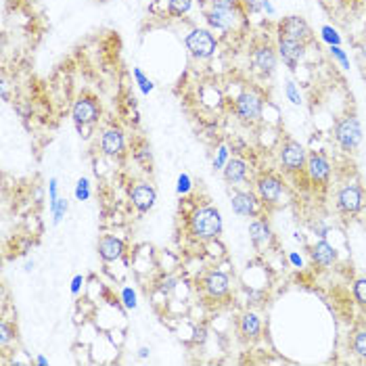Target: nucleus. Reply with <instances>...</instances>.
I'll list each match as a JSON object with an SVG mask.
<instances>
[{"instance_id": "nucleus-1", "label": "nucleus", "mask_w": 366, "mask_h": 366, "mask_svg": "<svg viewBox=\"0 0 366 366\" xmlns=\"http://www.w3.org/2000/svg\"><path fill=\"white\" fill-rule=\"evenodd\" d=\"M189 233L199 241H212L222 235V216L216 207H197L189 218Z\"/></svg>"}, {"instance_id": "nucleus-2", "label": "nucleus", "mask_w": 366, "mask_h": 366, "mask_svg": "<svg viewBox=\"0 0 366 366\" xmlns=\"http://www.w3.org/2000/svg\"><path fill=\"white\" fill-rule=\"evenodd\" d=\"M335 140L342 147V151L352 153L363 142V126L356 115H346L335 126Z\"/></svg>"}, {"instance_id": "nucleus-3", "label": "nucleus", "mask_w": 366, "mask_h": 366, "mask_svg": "<svg viewBox=\"0 0 366 366\" xmlns=\"http://www.w3.org/2000/svg\"><path fill=\"white\" fill-rule=\"evenodd\" d=\"M279 159H281V166L287 174H300L306 170V163H308V153L304 149V145H300L298 140L293 138H287L283 145H281V151H279Z\"/></svg>"}, {"instance_id": "nucleus-4", "label": "nucleus", "mask_w": 366, "mask_h": 366, "mask_svg": "<svg viewBox=\"0 0 366 366\" xmlns=\"http://www.w3.org/2000/svg\"><path fill=\"white\" fill-rule=\"evenodd\" d=\"M262 109H264V98L256 90H245L235 101V113L243 124L258 122L262 117Z\"/></svg>"}, {"instance_id": "nucleus-5", "label": "nucleus", "mask_w": 366, "mask_h": 366, "mask_svg": "<svg viewBox=\"0 0 366 366\" xmlns=\"http://www.w3.org/2000/svg\"><path fill=\"white\" fill-rule=\"evenodd\" d=\"M186 48H189V52L195 57V59H201V61H205V59H212L214 57V52H216V38L212 36V31L210 29H201V27H195L189 36H186Z\"/></svg>"}, {"instance_id": "nucleus-6", "label": "nucleus", "mask_w": 366, "mask_h": 366, "mask_svg": "<svg viewBox=\"0 0 366 366\" xmlns=\"http://www.w3.org/2000/svg\"><path fill=\"white\" fill-rule=\"evenodd\" d=\"M71 117L78 126H92L101 117V103L92 94H82L71 107Z\"/></svg>"}, {"instance_id": "nucleus-7", "label": "nucleus", "mask_w": 366, "mask_h": 366, "mask_svg": "<svg viewBox=\"0 0 366 366\" xmlns=\"http://www.w3.org/2000/svg\"><path fill=\"white\" fill-rule=\"evenodd\" d=\"M279 38H289V40L308 44V42L314 40V34H312V29H310V25L304 17L289 15L279 23Z\"/></svg>"}, {"instance_id": "nucleus-8", "label": "nucleus", "mask_w": 366, "mask_h": 366, "mask_svg": "<svg viewBox=\"0 0 366 366\" xmlns=\"http://www.w3.org/2000/svg\"><path fill=\"white\" fill-rule=\"evenodd\" d=\"M256 189H258V197L262 199V203H264L266 207L279 205V203H281V197H283V191H285L281 176L270 174V172H268V174H262V176L258 178Z\"/></svg>"}, {"instance_id": "nucleus-9", "label": "nucleus", "mask_w": 366, "mask_h": 366, "mask_svg": "<svg viewBox=\"0 0 366 366\" xmlns=\"http://www.w3.org/2000/svg\"><path fill=\"white\" fill-rule=\"evenodd\" d=\"M230 203H233L235 214L243 218H258L264 207L262 199L251 191H235L230 197Z\"/></svg>"}, {"instance_id": "nucleus-10", "label": "nucleus", "mask_w": 366, "mask_h": 366, "mask_svg": "<svg viewBox=\"0 0 366 366\" xmlns=\"http://www.w3.org/2000/svg\"><path fill=\"white\" fill-rule=\"evenodd\" d=\"M365 205V191L358 184H344L337 193V207L348 216H356Z\"/></svg>"}, {"instance_id": "nucleus-11", "label": "nucleus", "mask_w": 366, "mask_h": 366, "mask_svg": "<svg viewBox=\"0 0 366 366\" xmlns=\"http://www.w3.org/2000/svg\"><path fill=\"white\" fill-rule=\"evenodd\" d=\"M251 65L262 78H270L277 71V50L268 42L258 44L251 52Z\"/></svg>"}, {"instance_id": "nucleus-12", "label": "nucleus", "mask_w": 366, "mask_h": 366, "mask_svg": "<svg viewBox=\"0 0 366 366\" xmlns=\"http://www.w3.org/2000/svg\"><path fill=\"white\" fill-rule=\"evenodd\" d=\"M101 151L107 157H122L126 151V136L119 126H109L101 134Z\"/></svg>"}, {"instance_id": "nucleus-13", "label": "nucleus", "mask_w": 366, "mask_h": 366, "mask_svg": "<svg viewBox=\"0 0 366 366\" xmlns=\"http://www.w3.org/2000/svg\"><path fill=\"white\" fill-rule=\"evenodd\" d=\"M306 172L316 186H327L331 180V161L323 153H310L308 163H306Z\"/></svg>"}, {"instance_id": "nucleus-14", "label": "nucleus", "mask_w": 366, "mask_h": 366, "mask_svg": "<svg viewBox=\"0 0 366 366\" xmlns=\"http://www.w3.org/2000/svg\"><path fill=\"white\" fill-rule=\"evenodd\" d=\"M205 19L212 27L228 31L233 27H237L239 23V8H224V6H212L210 10H205Z\"/></svg>"}, {"instance_id": "nucleus-15", "label": "nucleus", "mask_w": 366, "mask_h": 366, "mask_svg": "<svg viewBox=\"0 0 366 366\" xmlns=\"http://www.w3.org/2000/svg\"><path fill=\"white\" fill-rule=\"evenodd\" d=\"M130 201L140 214H147L153 210V205L157 201V191L149 182H136L130 189Z\"/></svg>"}, {"instance_id": "nucleus-16", "label": "nucleus", "mask_w": 366, "mask_h": 366, "mask_svg": "<svg viewBox=\"0 0 366 366\" xmlns=\"http://www.w3.org/2000/svg\"><path fill=\"white\" fill-rule=\"evenodd\" d=\"M203 291L214 298V300H222L224 295H228L230 291V277L222 270H212L205 274V279L201 281Z\"/></svg>"}, {"instance_id": "nucleus-17", "label": "nucleus", "mask_w": 366, "mask_h": 366, "mask_svg": "<svg viewBox=\"0 0 366 366\" xmlns=\"http://www.w3.org/2000/svg\"><path fill=\"white\" fill-rule=\"evenodd\" d=\"M249 239H251L254 247H258V249H268L274 243V233H272L266 218L258 216L249 222Z\"/></svg>"}, {"instance_id": "nucleus-18", "label": "nucleus", "mask_w": 366, "mask_h": 366, "mask_svg": "<svg viewBox=\"0 0 366 366\" xmlns=\"http://www.w3.org/2000/svg\"><path fill=\"white\" fill-rule=\"evenodd\" d=\"M283 63L291 69H295L300 65V61L306 57V44L304 42H295L289 38H279V46H277Z\"/></svg>"}, {"instance_id": "nucleus-19", "label": "nucleus", "mask_w": 366, "mask_h": 366, "mask_svg": "<svg viewBox=\"0 0 366 366\" xmlns=\"http://www.w3.org/2000/svg\"><path fill=\"white\" fill-rule=\"evenodd\" d=\"M96 251H98V256L105 262H115V260H119L124 256L126 245H124L122 239H117L113 235H105V237H101V241L96 245Z\"/></svg>"}, {"instance_id": "nucleus-20", "label": "nucleus", "mask_w": 366, "mask_h": 366, "mask_svg": "<svg viewBox=\"0 0 366 366\" xmlns=\"http://www.w3.org/2000/svg\"><path fill=\"white\" fill-rule=\"evenodd\" d=\"M310 256H312V262L321 268H329L337 262V251L331 243H327L325 239L319 241L316 245H312L310 249Z\"/></svg>"}, {"instance_id": "nucleus-21", "label": "nucleus", "mask_w": 366, "mask_h": 366, "mask_svg": "<svg viewBox=\"0 0 366 366\" xmlns=\"http://www.w3.org/2000/svg\"><path fill=\"white\" fill-rule=\"evenodd\" d=\"M239 333L245 342H256L262 335V321L256 312H245L239 321Z\"/></svg>"}, {"instance_id": "nucleus-22", "label": "nucleus", "mask_w": 366, "mask_h": 366, "mask_svg": "<svg viewBox=\"0 0 366 366\" xmlns=\"http://www.w3.org/2000/svg\"><path fill=\"white\" fill-rule=\"evenodd\" d=\"M224 180L228 184H241L247 180V161L241 157H233L224 166Z\"/></svg>"}, {"instance_id": "nucleus-23", "label": "nucleus", "mask_w": 366, "mask_h": 366, "mask_svg": "<svg viewBox=\"0 0 366 366\" xmlns=\"http://www.w3.org/2000/svg\"><path fill=\"white\" fill-rule=\"evenodd\" d=\"M132 155H134V159H136L138 163H142V166H149V163L153 161L151 147H149V142H145V140H138V142H136V147L132 149Z\"/></svg>"}, {"instance_id": "nucleus-24", "label": "nucleus", "mask_w": 366, "mask_h": 366, "mask_svg": "<svg viewBox=\"0 0 366 366\" xmlns=\"http://www.w3.org/2000/svg\"><path fill=\"white\" fill-rule=\"evenodd\" d=\"M193 0H168V13L172 17H182L191 10Z\"/></svg>"}, {"instance_id": "nucleus-25", "label": "nucleus", "mask_w": 366, "mask_h": 366, "mask_svg": "<svg viewBox=\"0 0 366 366\" xmlns=\"http://www.w3.org/2000/svg\"><path fill=\"white\" fill-rule=\"evenodd\" d=\"M352 350H354L356 356H360V358L366 360V329H360V331L354 333V337H352Z\"/></svg>"}, {"instance_id": "nucleus-26", "label": "nucleus", "mask_w": 366, "mask_h": 366, "mask_svg": "<svg viewBox=\"0 0 366 366\" xmlns=\"http://www.w3.org/2000/svg\"><path fill=\"white\" fill-rule=\"evenodd\" d=\"M243 6H245V10H249V13H262V10L274 13L268 0H243Z\"/></svg>"}, {"instance_id": "nucleus-27", "label": "nucleus", "mask_w": 366, "mask_h": 366, "mask_svg": "<svg viewBox=\"0 0 366 366\" xmlns=\"http://www.w3.org/2000/svg\"><path fill=\"white\" fill-rule=\"evenodd\" d=\"M10 339H15V327L8 325L6 321L0 323V346L6 348L10 344Z\"/></svg>"}, {"instance_id": "nucleus-28", "label": "nucleus", "mask_w": 366, "mask_h": 366, "mask_svg": "<svg viewBox=\"0 0 366 366\" xmlns=\"http://www.w3.org/2000/svg\"><path fill=\"white\" fill-rule=\"evenodd\" d=\"M134 78H136V82H138V86H140V90H142L145 94H149V92L153 90V82L142 73V69L134 67Z\"/></svg>"}, {"instance_id": "nucleus-29", "label": "nucleus", "mask_w": 366, "mask_h": 366, "mask_svg": "<svg viewBox=\"0 0 366 366\" xmlns=\"http://www.w3.org/2000/svg\"><path fill=\"white\" fill-rule=\"evenodd\" d=\"M354 298H356V302H358L360 306H365L366 308V279H358V281L354 283Z\"/></svg>"}, {"instance_id": "nucleus-30", "label": "nucleus", "mask_w": 366, "mask_h": 366, "mask_svg": "<svg viewBox=\"0 0 366 366\" xmlns=\"http://www.w3.org/2000/svg\"><path fill=\"white\" fill-rule=\"evenodd\" d=\"M285 92H287V98L293 103V105H302V94H300V90H298V86H295V82H287V86H285Z\"/></svg>"}, {"instance_id": "nucleus-31", "label": "nucleus", "mask_w": 366, "mask_h": 366, "mask_svg": "<svg viewBox=\"0 0 366 366\" xmlns=\"http://www.w3.org/2000/svg\"><path fill=\"white\" fill-rule=\"evenodd\" d=\"M75 197H78L80 201H88V199H90V182H88L86 178H82V180L78 182V186H75Z\"/></svg>"}, {"instance_id": "nucleus-32", "label": "nucleus", "mask_w": 366, "mask_h": 366, "mask_svg": "<svg viewBox=\"0 0 366 366\" xmlns=\"http://www.w3.org/2000/svg\"><path fill=\"white\" fill-rule=\"evenodd\" d=\"M67 212V199H57V203L52 205V216H54V224L61 222V218Z\"/></svg>"}, {"instance_id": "nucleus-33", "label": "nucleus", "mask_w": 366, "mask_h": 366, "mask_svg": "<svg viewBox=\"0 0 366 366\" xmlns=\"http://www.w3.org/2000/svg\"><path fill=\"white\" fill-rule=\"evenodd\" d=\"M323 38H325L331 46H339V42H342L339 34H337L333 27H323Z\"/></svg>"}, {"instance_id": "nucleus-34", "label": "nucleus", "mask_w": 366, "mask_h": 366, "mask_svg": "<svg viewBox=\"0 0 366 366\" xmlns=\"http://www.w3.org/2000/svg\"><path fill=\"white\" fill-rule=\"evenodd\" d=\"M226 161H228V149H226V147H220V149H218V155H216V159H214V168H216V170H224Z\"/></svg>"}, {"instance_id": "nucleus-35", "label": "nucleus", "mask_w": 366, "mask_h": 366, "mask_svg": "<svg viewBox=\"0 0 366 366\" xmlns=\"http://www.w3.org/2000/svg\"><path fill=\"white\" fill-rule=\"evenodd\" d=\"M122 300H124L126 308H136V293H134L130 287H126V289L122 291Z\"/></svg>"}, {"instance_id": "nucleus-36", "label": "nucleus", "mask_w": 366, "mask_h": 366, "mask_svg": "<svg viewBox=\"0 0 366 366\" xmlns=\"http://www.w3.org/2000/svg\"><path fill=\"white\" fill-rule=\"evenodd\" d=\"M189 191H191V178H189V174H180L178 176V193L184 195Z\"/></svg>"}, {"instance_id": "nucleus-37", "label": "nucleus", "mask_w": 366, "mask_h": 366, "mask_svg": "<svg viewBox=\"0 0 366 366\" xmlns=\"http://www.w3.org/2000/svg\"><path fill=\"white\" fill-rule=\"evenodd\" d=\"M212 6H224V8H241V0H210Z\"/></svg>"}, {"instance_id": "nucleus-38", "label": "nucleus", "mask_w": 366, "mask_h": 366, "mask_svg": "<svg viewBox=\"0 0 366 366\" xmlns=\"http://www.w3.org/2000/svg\"><path fill=\"white\" fill-rule=\"evenodd\" d=\"M331 54H333V57H335L337 61H342V65H344L346 69L350 67V61H348V57L344 54V50H342L339 46H331Z\"/></svg>"}, {"instance_id": "nucleus-39", "label": "nucleus", "mask_w": 366, "mask_h": 366, "mask_svg": "<svg viewBox=\"0 0 366 366\" xmlns=\"http://www.w3.org/2000/svg\"><path fill=\"white\" fill-rule=\"evenodd\" d=\"M82 285H84V277H82V274H75V277H73V281H71V293H73V295H78V293H80V289H82Z\"/></svg>"}, {"instance_id": "nucleus-40", "label": "nucleus", "mask_w": 366, "mask_h": 366, "mask_svg": "<svg viewBox=\"0 0 366 366\" xmlns=\"http://www.w3.org/2000/svg\"><path fill=\"white\" fill-rule=\"evenodd\" d=\"M57 199H59V197H57V180L52 178V180H50V207L57 203Z\"/></svg>"}, {"instance_id": "nucleus-41", "label": "nucleus", "mask_w": 366, "mask_h": 366, "mask_svg": "<svg viewBox=\"0 0 366 366\" xmlns=\"http://www.w3.org/2000/svg\"><path fill=\"white\" fill-rule=\"evenodd\" d=\"M15 109H17V113H19L21 117H29V113H31V107H29V105H17Z\"/></svg>"}, {"instance_id": "nucleus-42", "label": "nucleus", "mask_w": 366, "mask_h": 366, "mask_svg": "<svg viewBox=\"0 0 366 366\" xmlns=\"http://www.w3.org/2000/svg\"><path fill=\"white\" fill-rule=\"evenodd\" d=\"M291 262H293L295 266H302V258H300V256H295V254H291Z\"/></svg>"}, {"instance_id": "nucleus-43", "label": "nucleus", "mask_w": 366, "mask_h": 366, "mask_svg": "<svg viewBox=\"0 0 366 366\" xmlns=\"http://www.w3.org/2000/svg\"><path fill=\"white\" fill-rule=\"evenodd\" d=\"M138 356H140V358H147V356H149V348H140V350H138Z\"/></svg>"}, {"instance_id": "nucleus-44", "label": "nucleus", "mask_w": 366, "mask_h": 366, "mask_svg": "<svg viewBox=\"0 0 366 366\" xmlns=\"http://www.w3.org/2000/svg\"><path fill=\"white\" fill-rule=\"evenodd\" d=\"M36 363H38V365H40V366H46V365H48V360H46L44 356H38V358H36Z\"/></svg>"}, {"instance_id": "nucleus-45", "label": "nucleus", "mask_w": 366, "mask_h": 366, "mask_svg": "<svg viewBox=\"0 0 366 366\" xmlns=\"http://www.w3.org/2000/svg\"><path fill=\"white\" fill-rule=\"evenodd\" d=\"M363 52H365V54H366V44H365V46H363Z\"/></svg>"}]
</instances>
